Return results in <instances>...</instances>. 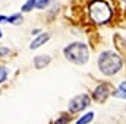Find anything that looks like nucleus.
Wrapping results in <instances>:
<instances>
[{
    "label": "nucleus",
    "mask_w": 126,
    "mask_h": 124,
    "mask_svg": "<svg viewBox=\"0 0 126 124\" xmlns=\"http://www.w3.org/2000/svg\"><path fill=\"white\" fill-rule=\"evenodd\" d=\"M123 66V60L119 54L113 53V51H104L100 59H98V67L100 70L107 74V76H113L116 74Z\"/></svg>",
    "instance_id": "nucleus-1"
},
{
    "label": "nucleus",
    "mask_w": 126,
    "mask_h": 124,
    "mask_svg": "<svg viewBox=\"0 0 126 124\" xmlns=\"http://www.w3.org/2000/svg\"><path fill=\"white\" fill-rule=\"evenodd\" d=\"M63 54L69 62L75 63V64H85L88 62V48L82 42L69 44L63 50Z\"/></svg>",
    "instance_id": "nucleus-2"
},
{
    "label": "nucleus",
    "mask_w": 126,
    "mask_h": 124,
    "mask_svg": "<svg viewBox=\"0 0 126 124\" xmlns=\"http://www.w3.org/2000/svg\"><path fill=\"white\" fill-rule=\"evenodd\" d=\"M90 16L97 24H106L111 18V9L110 6L103 0H94L90 4Z\"/></svg>",
    "instance_id": "nucleus-3"
},
{
    "label": "nucleus",
    "mask_w": 126,
    "mask_h": 124,
    "mask_svg": "<svg viewBox=\"0 0 126 124\" xmlns=\"http://www.w3.org/2000/svg\"><path fill=\"white\" fill-rule=\"evenodd\" d=\"M88 105H90V96L84 93V95L75 96V98L70 101L69 110H70V112H79V111H82L84 108H87Z\"/></svg>",
    "instance_id": "nucleus-4"
},
{
    "label": "nucleus",
    "mask_w": 126,
    "mask_h": 124,
    "mask_svg": "<svg viewBox=\"0 0 126 124\" xmlns=\"http://www.w3.org/2000/svg\"><path fill=\"white\" fill-rule=\"evenodd\" d=\"M109 95H110V86L106 85V83L98 85L94 89V93H93V96H94V99L97 102H104Z\"/></svg>",
    "instance_id": "nucleus-5"
},
{
    "label": "nucleus",
    "mask_w": 126,
    "mask_h": 124,
    "mask_svg": "<svg viewBox=\"0 0 126 124\" xmlns=\"http://www.w3.org/2000/svg\"><path fill=\"white\" fill-rule=\"evenodd\" d=\"M50 62H51V59L48 56H38V57L34 59V64H35L37 69H44L46 66L50 64Z\"/></svg>",
    "instance_id": "nucleus-6"
},
{
    "label": "nucleus",
    "mask_w": 126,
    "mask_h": 124,
    "mask_svg": "<svg viewBox=\"0 0 126 124\" xmlns=\"http://www.w3.org/2000/svg\"><path fill=\"white\" fill-rule=\"evenodd\" d=\"M48 38H50V35H48V34H41V35H38V37H37V38L32 41L31 50H35V48L41 47L44 42H47V41H48Z\"/></svg>",
    "instance_id": "nucleus-7"
},
{
    "label": "nucleus",
    "mask_w": 126,
    "mask_h": 124,
    "mask_svg": "<svg viewBox=\"0 0 126 124\" xmlns=\"http://www.w3.org/2000/svg\"><path fill=\"white\" fill-rule=\"evenodd\" d=\"M114 96H117V98H122V99H126V80L120 83L119 89L114 92Z\"/></svg>",
    "instance_id": "nucleus-8"
},
{
    "label": "nucleus",
    "mask_w": 126,
    "mask_h": 124,
    "mask_svg": "<svg viewBox=\"0 0 126 124\" xmlns=\"http://www.w3.org/2000/svg\"><path fill=\"white\" fill-rule=\"evenodd\" d=\"M93 118H94V112H88V114H85L84 117H81V118L76 121V124H90L93 121Z\"/></svg>",
    "instance_id": "nucleus-9"
},
{
    "label": "nucleus",
    "mask_w": 126,
    "mask_h": 124,
    "mask_svg": "<svg viewBox=\"0 0 126 124\" xmlns=\"http://www.w3.org/2000/svg\"><path fill=\"white\" fill-rule=\"evenodd\" d=\"M37 1H38V0H28V1L22 6V12H30L34 7H37Z\"/></svg>",
    "instance_id": "nucleus-10"
},
{
    "label": "nucleus",
    "mask_w": 126,
    "mask_h": 124,
    "mask_svg": "<svg viewBox=\"0 0 126 124\" xmlns=\"http://www.w3.org/2000/svg\"><path fill=\"white\" fill-rule=\"evenodd\" d=\"M7 22L15 24V25H19V24L22 22V16H21L19 13H16V15H13V16H9V21H7Z\"/></svg>",
    "instance_id": "nucleus-11"
},
{
    "label": "nucleus",
    "mask_w": 126,
    "mask_h": 124,
    "mask_svg": "<svg viewBox=\"0 0 126 124\" xmlns=\"http://www.w3.org/2000/svg\"><path fill=\"white\" fill-rule=\"evenodd\" d=\"M69 120H70V117H69L67 114H62V115L54 121V124H66V123H69Z\"/></svg>",
    "instance_id": "nucleus-12"
},
{
    "label": "nucleus",
    "mask_w": 126,
    "mask_h": 124,
    "mask_svg": "<svg viewBox=\"0 0 126 124\" xmlns=\"http://www.w3.org/2000/svg\"><path fill=\"white\" fill-rule=\"evenodd\" d=\"M48 4H50V0H38L37 1V9H44Z\"/></svg>",
    "instance_id": "nucleus-13"
},
{
    "label": "nucleus",
    "mask_w": 126,
    "mask_h": 124,
    "mask_svg": "<svg viewBox=\"0 0 126 124\" xmlns=\"http://www.w3.org/2000/svg\"><path fill=\"white\" fill-rule=\"evenodd\" d=\"M6 76H7V69L6 67H0V83L6 80Z\"/></svg>",
    "instance_id": "nucleus-14"
},
{
    "label": "nucleus",
    "mask_w": 126,
    "mask_h": 124,
    "mask_svg": "<svg viewBox=\"0 0 126 124\" xmlns=\"http://www.w3.org/2000/svg\"><path fill=\"white\" fill-rule=\"evenodd\" d=\"M7 53H9V50H7V48L0 47V56H4V54H7Z\"/></svg>",
    "instance_id": "nucleus-15"
},
{
    "label": "nucleus",
    "mask_w": 126,
    "mask_h": 124,
    "mask_svg": "<svg viewBox=\"0 0 126 124\" xmlns=\"http://www.w3.org/2000/svg\"><path fill=\"white\" fill-rule=\"evenodd\" d=\"M7 21H9V18H6V16H1V15H0V24H1V22H7Z\"/></svg>",
    "instance_id": "nucleus-16"
},
{
    "label": "nucleus",
    "mask_w": 126,
    "mask_h": 124,
    "mask_svg": "<svg viewBox=\"0 0 126 124\" xmlns=\"http://www.w3.org/2000/svg\"><path fill=\"white\" fill-rule=\"evenodd\" d=\"M0 38H1V31H0Z\"/></svg>",
    "instance_id": "nucleus-17"
}]
</instances>
